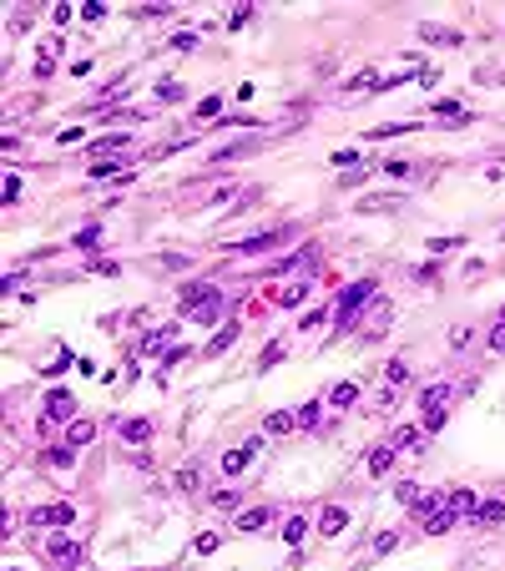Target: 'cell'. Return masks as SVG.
Masks as SVG:
<instances>
[{
	"label": "cell",
	"instance_id": "6da1fadb",
	"mask_svg": "<svg viewBox=\"0 0 505 571\" xmlns=\"http://www.w3.org/2000/svg\"><path fill=\"white\" fill-rule=\"evenodd\" d=\"M177 299H182V313L193 324H213L223 313V288H213V283H187Z\"/></svg>",
	"mask_w": 505,
	"mask_h": 571
},
{
	"label": "cell",
	"instance_id": "7a4b0ae2",
	"mask_svg": "<svg viewBox=\"0 0 505 571\" xmlns=\"http://www.w3.org/2000/svg\"><path fill=\"white\" fill-rule=\"evenodd\" d=\"M374 279H359V283H349L344 293H339V304H333V324H339V329H354V324H359V309L364 304H374Z\"/></svg>",
	"mask_w": 505,
	"mask_h": 571
},
{
	"label": "cell",
	"instance_id": "3957f363",
	"mask_svg": "<svg viewBox=\"0 0 505 571\" xmlns=\"http://www.w3.org/2000/svg\"><path fill=\"white\" fill-rule=\"evenodd\" d=\"M445 405H450V385H430L425 394H419V410H425V425L430 430L445 425Z\"/></svg>",
	"mask_w": 505,
	"mask_h": 571
},
{
	"label": "cell",
	"instance_id": "277c9868",
	"mask_svg": "<svg viewBox=\"0 0 505 571\" xmlns=\"http://www.w3.org/2000/svg\"><path fill=\"white\" fill-rule=\"evenodd\" d=\"M26 521L36 526V531H40V526H71V521H76V505H71V500H56V505H36V511H31Z\"/></svg>",
	"mask_w": 505,
	"mask_h": 571
},
{
	"label": "cell",
	"instance_id": "5b68a950",
	"mask_svg": "<svg viewBox=\"0 0 505 571\" xmlns=\"http://www.w3.org/2000/svg\"><path fill=\"white\" fill-rule=\"evenodd\" d=\"M288 232H293V228H273V232H252V238H243V243H238V253H243V258H252V253H268V248H278V243L288 238Z\"/></svg>",
	"mask_w": 505,
	"mask_h": 571
},
{
	"label": "cell",
	"instance_id": "8992f818",
	"mask_svg": "<svg viewBox=\"0 0 505 571\" xmlns=\"http://www.w3.org/2000/svg\"><path fill=\"white\" fill-rule=\"evenodd\" d=\"M46 556H51V561H61V566L71 571V566L81 561V546H76L71 536H51V541H46Z\"/></svg>",
	"mask_w": 505,
	"mask_h": 571
},
{
	"label": "cell",
	"instance_id": "52a82bcc",
	"mask_svg": "<svg viewBox=\"0 0 505 571\" xmlns=\"http://www.w3.org/2000/svg\"><path fill=\"white\" fill-rule=\"evenodd\" d=\"M116 435L126 440V445H146V440H152V420H146V415H137V420H121V425H116Z\"/></svg>",
	"mask_w": 505,
	"mask_h": 571
},
{
	"label": "cell",
	"instance_id": "ba28073f",
	"mask_svg": "<svg viewBox=\"0 0 505 571\" xmlns=\"http://www.w3.org/2000/svg\"><path fill=\"white\" fill-rule=\"evenodd\" d=\"M308 293H313V283H308V279H293V283H283V288H278V309H299V304L308 299Z\"/></svg>",
	"mask_w": 505,
	"mask_h": 571
},
{
	"label": "cell",
	"instance_id": "9c48e42d",
	"mask_svg": "<svg viewBox=\"0 0 505 571\" xmlns=\"http://www.w3.org/2000/svg\"><path fill=\"white\" fill-rule=\"evenodd\" d=\"M419 40H430V46H460V31H450V26H435V20H425V26H419Z\"/></svg>",
	"mask_w": 505,
	"mask_h": 571
},
{
	"label": "cell",
	"instance_id": "30bf717a",
	"mask_svg": "<svg viewBox=\"0 0 505 571\" xmlns=\"http://www.w3.org/2000/svg\"><path fill=\"white\" fill-rule=\"evenodd\" d=\"M46 415H51V420H71V415H76V399H71L66 390H51V394H46Z\"/></svg>",
	"mask_w": 505,
	"mask_h": 571
},
{
	"label": "cell",
	"instance_id": "8fae6325",
	"mask_svg": "<svg viewBox=\"0 0 505 571\" xmlns=\"http://www.w3.org/2000/svg\"><path fill=\"white\" fill-rule=\"evenodd\" d=\"M329 405H333V410H349V405H359V385H354V379H339V385L329 390Z\"/></svg>",
	"mask_w": 505,
	"mask_h": 571
},
{
	"label": "cell",
	"instance_id": "7c38bea8",
	"mask_svg": "<svg viewBox=\"0 0 505 571\" xmlns=\"http://www.w3.org/2000/svg\"><path fill=\"white\" fill-rule=\"evenodd\" d=\"M344 526H349V511H344V505H329V511L319 516V531H324V536H344Z\"/></svg>",
	"mask_w": 505,
	"mask_h": 571
},
{
	"label": "cell",
	"instance_id": "4fadbf2b",
	"mask_svg": "<svg viewBox=\"0 0 505 571\" xmlns=\"http://www.w3.org/2000/svg\"><path fill=\"white\" fill-rule=\"evenodd\" d=\"M252 450H258V440H248V445H238V450H227V455H223V470H227V475H238L243 465L252 460Z\"/></svg>",
	"mask_w": 505,
	"mask_h": 571
},
{
	"label": "cell",
	"instance_id": "5bb4252c",
	"mask_svg": "<svg viewBox=\"0 0 505 571\" xmlns=\"http://www.w3.org/2000/svg\"><path fill=\"white\" fill-rule=\"evenodd\" d=\"M126 142H132V137H126V132H112V137H101V142H91V157H96V162H107L112 152H121Z\"/></svg>",
	"mask_w": 505,
	"mask_h": 571
},
{
	"label": "cell",
	"instance_id": "9a60e30c",
	"mask_svg": "<svg viewBox=\"0 0 505 571\" xmlns=\"http://www.w3.org/2000/svg\"><path fill=\"white\" fill-rule=\"evenodd\" d=\"M389 319H394V304L374 299V313H369V329H364V334H369V339H374V334H384V324H389Z\"/></svg>",
	"mask_w": 505,
	"mask_h": 571
},
{
	"label": "cell",
	"instance_id": "2e32d148",
	"mask_svg": "<svg viewBox=\"0 0 505 571\" xmlns=\"http://www.w3.org/2000/svg\"><path fill=\"white\" fill-rule=\"evenodd\" d=\"M233 344H238V324H233V329H218V334H213V344H207L202 354H207V359H218V354H227Z\"/></svg>",
	"mask_w": 505,
	"mask_h": 571
},
{
	"label": "cell",
	"instance_id": "e0dca14e",
	"mask_svg": "<svg viewBox=\"0 0 505 571\" xmlns=\"http://www.w3.org/2000/svg\"><path fill=\"white\" fill-rule=\"evenodd\" d=\"M394 455H399L394 445H379V450L369 455V475H389V470H394Z\"/></svg>",
	"mask_w": 505,
	"mask_h": 571
},
{
	"label": "cell",
	"instance_id": "ac0fdd59",
	"mask_svg": "<svg viewBox=\"0 0 505 571\" xmlns=\"http://www.w3.org/2000/svg\"><path fill=\"white\" fill-rule=\"evenodd\" d=\"M450 511H455V516H470V521H475V511H480L475 491H450Z\"/></svg>",
	"mask_w": 505,
	"mask_h": 571
},
{
	"label": "cell",
	"instance_id": "d6986e66",
	"mask_svg": "<svg viewBox=\"0 0 505 571\" xmlns=\"http://www.w3.org/2000/svg\"><path fill=\"white\" fill-rule=\"evenodd\" d=\"M263 430H268V435H288V430H299V415H283V410H273V415L263 420Z\"/></svg>",
	"mask_w": 505,
	"mask_h": 571
},
{
	"label": "cell",
	"instance_id": "ffe728a7",
	"mask_svg": "<svg viewBox=\"0 0 505 571\" xmlns=\"http://www.w3.org/2000/svg\"><path fill=\"white\" fill-rule=\"evenodd\" d=\"M91 440H96V425H91V420H71L66 445H91Z\"/></svg>",
	"mask_w": 505,
	"mask_h": 571
},
{
	"label": "cell",
	"instance_id": "44dd1931",
	"mask_svg": "<svg viewBox=\"0 0 505 571\" xmlns=\"http://www.w3.org/2000/svg\"><path fill=\"white\" fill-rule=\"evenodd\" d=\"M500 521H505V505H500V500H480L475 526H500Z\"/></svg>",
	"mask_w": 505,
	"mask_h": 571
},
{
	"label": "cell",
	"instance_id": "7402d4cb",
	"mask_svg": "<svg viewBox=\"0 0 505 571\" xmlns=\"http://www.w3.org/2000/svg\"><path fill=\"white\" fill-rule=\"evenodd\" d=\"M172 334H177V324H167V329H157V334H146V339H142V354H162Z\"/></svg>",
	"mask_w": 505,
	"mask_h": 571
},
{
	"label": "cell",
	"instance_id": "603a6c76",
	"mask_svg": "<svg viewBox=\"0 0 505 571\" xmlns=\"http://www.w3.org/2000/svg\"><path fill=\"white\" fill-rule=\"evenodd\" d=\"M252 147H258V142H233V147H218V152H213V162L223 167V162H233V157H248Z\"/></svg>",
	"mask_w": 505,
	"mask_h": 571
},
{
	"label": "cell",
	"instance_id": "cb8c5ba5",
	"mask_svg": "<svg viewBox=\"0 0 505 571\" xmlns=\"http://www.w3.org/2000/svg\"><path fill=\"white\" fill-rule=\"evenodd\" d=\"M450 526H455V511H450V505H445V511H435V516L425 521V531H430V536H445Z\"/></svg>",
	"mask_w": 505,
	"mask_h": 571
},
{
	"label": "cell",
	"instance_id": "d4e9b609",
	"mask_svg": "<svg viewBox=\"0 0 505 571\" xmlns=\"http://www.w3.org/2000/svg\"><path fill=\"white\" fill-rule=\"evenodd\" d=\"M435 117H439V121H470L460 101H435Z\"/></svg>",
	"mask_w": 505,
	"mask_h": 571
},
{
	"label": "cell",
	"instance_id": "484cf974",
	"mask_svg": "<svg viewBox=\"0 0 505 571\" xmlns=\"http://www.w3.org/2000/svg\"><path fill=\"white\" fill-rule=\"evenodd\" d=\"M258 526H268V511H243L233 521V531H258Z\"/></svg>",
	"mask_w": 505,
	"mask_h": 571
},
{
	"label": "cell",
	"instance_id": "4316f807",
	"mask_svg": "<svg viewBox=\"0 0 505 571\" xmlns=\"http://www.w3.org/2000/svg\"><path fill=\"white\" fill-rule=\"evenodd\" d=\"M303 536H308V521H303V516H293V521L283 526V541H288V546H299Z\"/></svg>",
	"mask_w": 505,
	"mask_h": 571
},
{
	"label": "cell",
	"instance_id": "83f0119b",
	"mask_svg": "<svg viewBox=\"0 0 505 571\" xmlns=\"http://www.w3.org/2000/svg\"><path fill=\"white\" fill-rule=\"evenodd\" d=\"M46 460L56 465V470H66V465H76V445H56V450H51Z\"/></svg>",
	"mask_w": 505,
	"mask_h": 571
},
{
	"label": "cell",
	"instance_id": "f1b7e54d",
	"mask_svg": "<svg viewBox=\"0 0 505 571\" xmlns=\"http://www.w3.org/2000/svg\"><path fill=\"white\" fill-rule=\"evenodd\" d=\"M384 379H389V390H394V385H405V379H409L405 359H389V364H384Z\"/></svg>",
	"mask_w": 505,
	"mask_h": 571
},
{
	"label": "cell",
	"instance_id": "f546056e",
	"mask_svg": "<svg viewBox=\"0 0 505 571\" xmlns=\"http://www.w3.org/2000/svg\"><path fill=\"white\" fill-rule=\"evenodd\" d=\"M319 410H324L319 399H308V405H299V425H303V430H313V425H319Z\"/></svg>",
	"mask_w": 505,
	"mask_h": 571
},
{
	"label": "cell",
	"instance_id": "4dcf8cb0",
	"mask_svg": "<svg viewBox=\"0 0 505 571\" xmlns=\"http://www.w3.org/2000/svg\"><path fill=\"white\" fill-rule=\"evenodd\" d=\"M394 445H399V450H414V445H419V430H414V425H399V430H394Z\"/></svg>",
	"mask_w": 505,
	"mask_h": 571
},
{
	"label": "cell",
	"instance_id": "1f68e13d",
	"mask_svg": "<svg viewBox=\"0 0 505 571\" xmlns=\"http://www.w3.org/2000/svg\"><path fill=\"white\" fill-rule=\"evenodd\" d=\"M490 354H505V313H500V319H495V329H490Z\"/></svg>",
	"mask_w": 505,
	"mask_h": 571
},
{
	"label": "cell",
	"instance_id": "d6a6232c",
	"mask_svg": "<svg viewBox=\"0 0 505 571\" xmlns=\"http://www.w3.org/2000/svg\"><path fill=\"white\" fill-rule=\"evenodd\" d=\"M455 248H465V238H430V253L439 258V253H455Z\"/></svg>",
	"mask_w": 505,
	"mask_h": 571
},
{
	"label": "cell",
	"instance_id": "836d02e7",
	"mask_svg": "<svg viewBox=\"0 0 505 571\" xmlns=\"http://www.w3.org/2000/svg\"><path fill=\"white\" fill-rule=\"evenodd\" d=\"M394 496L405 500V505H419V485H414V480H405V485H394Z\"/></svg>",
	"mask_w": 505,
	"mask_h": 571
},
{
	"label": "cell",
	"instance_id": "e575fe53",
	"mask_svg": "<svg viewBox=\"0 0 505 571\" xmlns=\"http://www.w3.org/2000/svg\"><path fill=\"white\" fill-rule=\"evenodd\" d=\"M409 172H414V162H394V157L384 162V177H409Z\"/></svg>",
	"mask_w": 505,
	"mask_h": 571
},
{
	"label": "cell",
	"instance_id": "d590c367",
	"mask_svg": "<svg viewBox=\"0 0 505 571\" xmlns=\"http://www.w3.org/2000/svg\"><path fill=\"white\" fill-rule=\"evenodd\" d=\"M218 546H223V536H213V531H207V536H197V556H213Z\"/></svg>",
	"mask_w": 505,
	"mask_h": 571
},
{
	"label": "cell",
	"instance_id": "8d00e7d4",
	"mask_svg": "<svg viewBox=\"0 0 505 571\" xmlns=\"http://www.w3.org/2000/svg\"><path fill=\"white\" fill-rule=\"evenodd\" d=\"M157 96H162V101H182V81H162Z\"/></svg>",
	"mask_w": 505,
	"mask_h": 571
},
{
	"label": "cell",
	"instance_id": "74e56055",
	"mask_svg": "<svg viewBox=\"0 0 505 571\" xmlns=\"http://www.w3.org/2000/svg\"><path fill=\"white\" fill-rule=\"evenodd\" d=\"M177 485H182V491H197V485H202V475H197V465H193V470H182V475H177Z\"/></svg>",
	"mask_w": 505,
	"mask_h": 571
},
{
	"label": "cell",
	"instance_id": "f35d334b",
	"mask_svg": "<svg viewBox=\"0 0 505 571\" xmlns=\"http://www.w3.org/2000/svg\"><path fill=\"white\" fill-rule=\"evenodd\" d=\"M218 112H223V96H207L202 107H197V117H218Z\"/></svg>",
	"mask_w": 505,
	"mask_h": 571
},
{
	"label": "cell",
	"instance_id": "ab89813d",
	"mask_svg": "<svg viewBox=\"0 0 505 571\" xmlns=\"http://www.w3.org/2000/svg\"><path fill=\"white\" fill-rule=\"evenodd\" d=\"M465 344H470V329L455 324V329H450V349H465Z\"/></svg>",
	"mask_w": 505,
	"mask_h": 571
},
{
	"label": "cell",
	"instance_id": "60d3db41",
	"mask_svg": "<svg viewBox=\"0 0 505 571\" xmlns=\"http://www.w3.org/2000/svg\"><path fill=\"white\" fill-rule=\"evenodd\" d=\"M394 546H399V536H394V531H384V536H379V541H374V551H379V556H384V551H394Z\"/></svg>",
	"mask_w": 505,
	"mask_h": 571
},
{
	"label": "cell",
	"instance_id": "b9f144b4",
	"mask_svg": "<svg viewBox=\"0 0 505 571\" xmlns=\"http://www.w3.org/2000/svg\"><path fill=\"white\" fill-rule=\"evenodd\" d=\"M278 359H283V344H268V349H263V369H273Z\"/></svg>",
	"mask_w": 505,
	"mask_h": 571
},
{
	"label": "cell",
	"instance_id": "7bdbcfd3",
	"mask_svg": "<svg viewBox=\"0 0 505 571\" xmlns=\"http://www.w3.org/2000/svg\"><path fill=\"white\" fill-rule=\"evenodd\" d=\"M213 505H223V511H227V505H238V491H213Z\"/></svg>",
	"mask_w": 505,
	"mask_h": 571
},
{
	"label": "cell",
	"instance_id": "ee69618b",
	"mask_svg": "<svg viewBox=\"0 0 505 571\" xmlns=\"http://www.w3.org/2000/svg\"><path fill=\"white\" fill-rule=\"evenodd\" d=\"M81 15H86V20H101V15H107V6H96V0H86V6H81Z\"/></svg>",
	"mask_w": 505,
	"mask_h": 571
}]
</instances>
